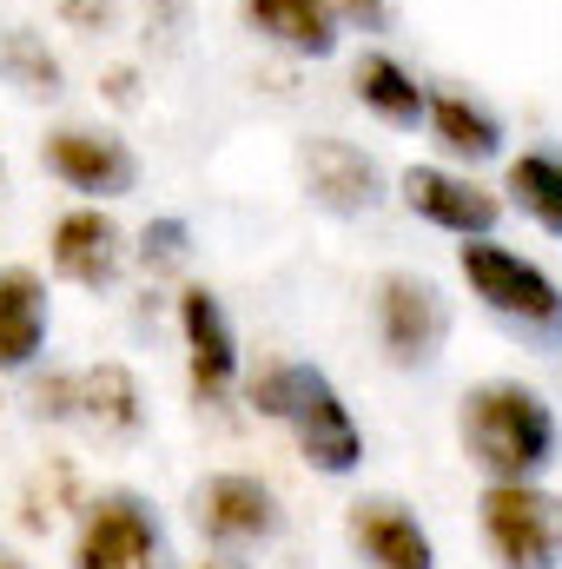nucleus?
<instances>
[{
    "mask_svg": "<svg viewBox=\"0 0 562 569\" xmlns=\"http://www.w3.org/2000/svg\"><path fill=\"white\" fill-rule=\"evenodd\" d=\"M179 331H185L192 398H199V405L232 398V385H239V338H232L225 305H219L205 284H185V291H179Z\"/></svg>",
    "mask_w": 562,
    "mask_h": 569,
    "instance_id": "9",
    "label": "nucleus"
},
{
    "mask_svg": "<svg viewBox=\"0 0 562 569\" xmlns=\"http://www.w3.org/2000/svg\"><path fill=\"white\" fill-rule=\"evenodd\" d=\"M378 338H384V358H391V365H404V371L430 365V358L443 351V338H450V305H443V291L430 279H418V272L378 279Z\"/></svg>",
    "mask_w": 562,
    "mask_h": 569,
    "instance_id": "6",
    "label": "nucleus"
},
{
    "mask_svg": "<svg viewBox=\"0 0 562 569\" xmlns=\"http://www.w3.org/2000/svg\"><path fill=\"white\" fill-rule=\"evenodd\" d=\"M120 266H127V239H120V226L100 206H80V212H67L53 226V272L67 284L100 291V284L120 279Z\"/></svg>",
    "mask_w": 562,
    "mask_h": 569,
    "instance_id": "13",
    "label": "nucleus"
},
{
    "mask_svg": "<svg viewBox=\"0 0 562 569\" xmlns=\"http://www.w3.org/2000/svg\"><path fill=\"white\" fill-rule=\"evenodd\" d=\"M199 569H239V563H199Z\"/></svg>",
    "mask_w": 562,
    "mask_h": 569,
    "instance_id": "29",
    "label": "nucleus"
},
{
    "mask_svg": "<svg viewBox=\"0 0 562 569\" xmlns=\"http://www.w3.org/2000/svg\"><path fill=\"white\" fill-rule=\"evenodd\" d=\"M503 192H510L543 232H556L562 239V159L556 152H523V159H510Z\"/></svg>",
    "mask_w": 562,
    "mask_h": 569,
    "instance_id": "19",
    "label": "nucleus"
},
{
    "mask_svg": "<svg viewBox=\"0 0 562 569\" xmlns=\"http://www.w3.org/2000/svg\"><path fill=\"white\" fill-rule=\"evenodd\" d=\"M351 87H358V100H364L384 127H418L423 107H430V93H423V87L398 67V60H391V53H358Z\"/></svg>",
    "mask_w": 562,
    "mask_h": 569,
    "instance_id": "18",
    "label": "nucleus"
},
{
    "mask_svg": "<svg viewBox=\"0 0 562 569\" xmlns=\"http://www.w3.org/2000/svg\"><path fill=\"white\" fill-rule=\"evenodd\" d=\"M73 569H165V530L152 517V503L133 490H113L100 503H87Z\"/></svg>",
    "mask_w": 562,
    "mask_h": 569,
    "instance_id": "5",
    "label": "nucleus"
},
{
    "mask_svg": "<svg viewBox=\"0 0 562 569\" xmlns=\"http://www.w3.org/2000/svg\"><path fill=\"white\" fill-rule=\"evenodd\" d=\"M0 172H7V166H0Z\"/></svg>",
    "mask_w": 562,
    "mask_h": 569,
    "instance_id": "30",
    "label": "nucleus"
},
{
    "mask_svg": "<svg viewBox=\"0 0 562 569\" xmlns=\"http://www.w3.org/2000/svg\"><path fill=\"white\" fill-rule=\"evenodd\" d=\"M140 7H145V20H152V33H165V40L185 27V0H140Z\"/></svg>",
    "mask_w": 562,
    "mask_h": 569,
    "instance_id": "25",
    "label": "nucleus"
},
{
    "mask_svg": "<svg viewBox=\"0 0 562 569\" xmlns=\"http://www.w3.org/2000/svg\"><path fill=\"white\" fill-rule=\"evenodd\" d=\"M107 100H113V107H133V100H140V87H133V67H113V73H107Z\"/></svg>",
    "mask_w": 562,
    "mask_h": 569,
    "instance_id": "27",
    "label": "nucleus"
},
{
    "mask_svg": "<svg viewBox=\"0 0 562 569\" xmlns=\"http://www.w3.org/2000/svg\"><path fill=\"white\" fill-rule=\"evenodd\" d=\"M40 159H47V172L60 186L87 192V199H127L140 186L133 146L113 140V133H93V127H53L47 146H40Z\"/></svg>",
    "mask_w": 562,
    "mask_h": 569,
    "instance_id": "7",
    "label": "nucleus"
},
{
    "mask_svg": "<svg viewBox=\"0 0 562 569\" xmlns=\"http://www.w3.org/2000/svg\"><path fill=\"white\" fill-rule=\"evenodd\" d=\"M463 457L490 477V483H536L550 463H556V411L530 391V385H510V378H496V385H476L470 398H463Z\"/></svg>",
    "mask_w": 562,
    "mask_h": 569,
    "instance_id": "1",
    "label": "nucleus"
},
{
    "mask_svg": "<svg viewBox=\"0 0 562 569\" xmlns=\"http://www.w3.org/2000/svg\"><path fill=\"white\" fill-rule=\"evenodd\" d=\"M483 543L503 569H556L562 563V503L536 483H490L483 490Z\"/></svg>",
    "mask_w": 562,
    "mask_h": 569,
    "instance_id": "4",
    "label": "nucleus"
},
{
    "mask_svg": "<svg viewBox=\"0 0 562 569\" xmlns=\"http://www.w3.org/2000/svg\"><path fill=\"white\" fill-rule=\"evenodd\" d=\"M0 80L20 87V93H33V100H53V93L67 87L60 60L47 53V40H40L33 27H7V33H0Z\"/></svg>",
    "mask_w": 562,
    "mask_h": 569,
    "instance_id": "20",
    "label": "nucleus"
},
{
    "mask_svg": "<svg viewBox=\"0 0 562 569\" xmlns=\"http://www.w3.org/2000/svg\"><path fill=\"white\" fill-rule=\"evenodd\" d=\"M67 418L93 425L100 437H133L145 418L133 371L127 365H87V371H73V411Z\"/></svg>",
    "mask_w": 562,
    "mask_h": 569,
    "instance_id": "15",
    "label": "nucleus"
},
{
    "mask_svg": "<svg viewBox=\"0 0 562 569\" xmlns=\"http://www.w3.org/2000/svg\"><path fill=\"white\" fill-rule=\"evenodd\" d=\"M423 120H430V133H436V146H443L450 159L483 166V159L503 152V120H496L490 107H476L470 93H436V100L423 107Z\"/></svg>",
    "mask_w": 562,
    "mask_h": 569,
    "instance_id": "17",
    "label": "nucleus"
},
{
    "mask_svg": "<svg viewBox=\"0 0 562 569\" xmlns=\"http://www.w3.org/2000/svg\"><path fill=\"white\" fill-rule=\"evenodd\" d=\"M192 523H199L212 543L245 550V543H265V537L279 530V497H272L259 477H245V470H219V477H205V483L192 490Z\"/></svg>",
    "mask_w": 562,
    "mask_h": 569,
    "instance_id": "10",
    "label": "nucleus"
},
{
    "mask_svg": "<svg viewBox=\"0 0 562 569\" xmlns=\"http://www.w3.org/2000/svg\"><path fill=\"white\" fill-rule=\"evenodd\" d=\"M0 569H27V563H20V557H13V550H7V543H0Z\"/></svg>",
    "mask_w": 562,
    "mask_h": 569,
    "instance_id": "28",
    "label": "nucleus"
},
{
    "mask_svg": "<svg viewBox=\"0 0 562 569\" xmlns=\"http://www.w3.org/2000/svg\"><path fill=\"white\" fill-rule=\"evenodd\" d=\"M351 550L364 557V569H436V550H430L423 523L398 497L351 503Z\"/></svg>",
    "mask_w": 562,
    "mask_h": 569,
    "instance_id": "12",
    "label": "nucleus"
},
{
    "mask_svg": "<svg viewBox=\"0 0 562 569\" xmlns=\"http://www.w3.org/2000/svg\"><path fill=\"white\" fill-rule=\"evenodd\" d=\"M33 490H47V483H33ZM53 497H73V470L67 463H53ZM53 510H40V497H27V523H47Z\"/></svg>",
    "mask_w": 562,
    "mask_h": 569,
    "instance_id": "26",
    "label": "nucleus"
},
{
    "mask_svg": "<svg viewBox=\"0 0 562 569\" xmlns=\"http://www.w3.org/2000/svg\"><path fill=\"white\" fill-rule=\"evenodd\" d=\"M463 279L483 298V311L503 318L523 345H536V351H556L562 345V284L543 266H530L523 252L470 239L463 246Z\"/></svg>",
    "mask_w": 562,
    "mask_h": 569,
    "instance_id": "3",
    "label": "nucleus"
},
{
    "mask_svg": "<svg viewBox=\"0 0 562 569\" xmlns=\"http://www.w3.org/2000/svg\"><path fill=\"white\" fill-rule=\"evenodd\" d=\"M47 345V284L27 266H0V371H27Z\"/></svg>",
    "mask_w": 562,
    "mask_h": 569,
    "instance_id": "14",
    "label": "nucleus"
},
{
    "mask_svg": "<svg viewBox=\"0 0 562 569\" xmlns=\"http://www.w3.org/2000/svg\"><path fill=\"white\" fill-rule=\"evenodd\" d=\"M338 20H351V27H364V33H384L391 27V0H324Z\"/></svg>",
    "mask_w": 562,
    "mask_h": 569,
    "instance_id": "23",
    "label": "nucleus"
},
{
    "mask_svg": "<svg viewBox=\"0 0 562 569\" xmlns=\"http://www.w3.org/2000/svg\"><path fill=\"white\" fill-rule=\"evenodd\" d=\"M73 411V371H53L33 385V418H67Z\"/></svg>",
    "mask_w": 562,
    "mask_h": 569,
    "instance_id": "22",
    "label": "nucleus"
},
{
    "mask_svg": "<svg viewBox=\"0 0 562 569\" xmlns=\"http://www.w3.org/2000/svg\"><path fill=\"white\" fill-rule=\"evenodd\" d=\"M298 166H304L311 206H324L331 219H364V212L384 206V172H378V159H371L364 146L318 133V140H304Z\"/></svg>",
    "mask_w": 562,
    "mask_h": 569,
    "instance_id": "8",
    "label": "nucleus"
},
{
    "mask_svg": "<svg viewBox=\"0 0 562 569\" xmlns=\"http://www.w3.org/2000/svg\"><path fill=\"white\" fill-rule=\"evenodd\" d=\"M185 252H192V226H185V219H152L140 232V266L145 272H172V266H185Z\"/></svg>",
    "mask_w": 562,
    "mask_h": 569,
    "instance_id": "21",
    "label": "nucleus"
},
{
    "mask_svg": "<svg viewBox=\"0 0 562 569\" xmlns=\"http://www.w3.org/2000/svg\"><path fill=\"white\" fill-rule=\"evenodd\" d=\"M398 192H404V206H411L418 219L456 232V239H490L496 219H503V199H496V192H483L476 179H456V172H443V166H411V172L398 179Z\"/></svg>",
    "mask_w": 562,
    "mask_h": 569,
    "instance_id": "11",
    "label": "nucleus"
},
{
    "mask_svg": "<svg viewBox=\"0 0 562 569\" xmlns=\"http://www.w3.org/2000/svg\"><path fill=\"white\" fill-rule=\"evenodd\" d=\"M245 391H252V405H259L265 418H279V425L298 437V450H304L311 470L351 477V470L364 463V430H358V418H351L344 398H338V385H331L318 365H265Z\"/></svg>",
    "mask_w": 562,
    "mask_h": 569,
    "instance_id": "2",
    "label": "nucleus"
},
{
    "mask_svg": "<svg viewBox=\"0 0 562 569\" xmlns=\"http://www.w3.org/2000/svg\"><path fill=\"white\" fill-rule=\"evenodd\" d=\"M60 20L80 27V33H100L113 20V0H60Z\"/></svg>",
    "mask_w": 562,
    "mask_h": 569,
    "instance_id": "24",
    "label": "nucleus"
},
{
    "mask_svg": "<svg viewBox=\"0 0 562 569\" xmlns=\"http://www.w3.org/2000/svg\"><path fill=\"white\" fill-rule=\"evenodd\" d=\"M239 7L265 40H279L284 53H304V60L338 53V13L324 0H239Z\"/></svg>",
    "mask_w": 562,
    "mask_h": 569,
    "instance_id": "16",
    "label": "nucleus"
}]
</instances>
